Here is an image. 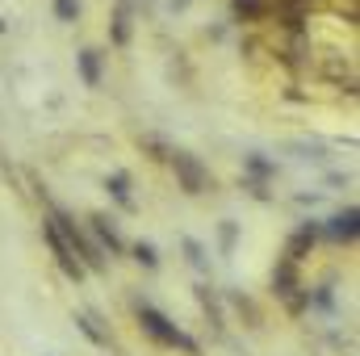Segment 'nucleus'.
<instances>
[{"label": "nucleus", "mask_w": 360, "mask_h": 356, "mask_svg": "<svg viewBox=\"0 0 360 356\" xmlns=\"http://www.w3.org/2000/svg\"><path fill=\"white\" fill-rule=\"evenodd\" d=\"M51 222H55V227H59V235L72 243V252L80 256V265L92 268V272H101V268H105V256H101V248L92 243L89 235H84V231H80V227H76V222L63 214V210H51Z\"/></svg>", "instance_id": "nucleus-2"}, {"label": "nucleus", "mask_w": 360, "mask_h": 356, "mask_svg": "<svg viewBox=\"0 0 360 356\" xmlns=\"http://www.w3.org/2000/svg\"><path fill=\"white\" fill-rule=\"evenodd\" d=\"M109 193H113L122 205H130V177H126V172H113V177H109Z\"/></svg>", "instance_id": "nucleus-10"}, {"label": "nucleus", "mask_w": 360, "mask_h": 356, "mask_svg": "<svg viewBox=\"0 0 360 356\" xmlns=\"http://www.w3.org/2000/svg\"><path fill=\"white\" fill-rule=\"evenodd\" d=\"M42 235H46V243H51V252H55V260H59V268H63V272H68L72 281H80V276H84V265H80V256L72 252V243H68V239L59 235V227H55L51 218L42 222Z\"/></svg>", "instance_id": "nucleus-4"}, {"label": "nucleus", "mask_w": 360, "mask_h": 356, "mask_svg": "<svg viewBox=\"0 0 360 356\" xmlns=\"http://www.w3.org/2000/svg\"><path fill=\"white\" fill-rule=\"evenodd\" d=\"M168 164H172V172H176V180H180L184 193H205L210 172H205V164H201L197 155H188V151H172Z\"/></svg>", "instance_id": "nucleus-3"}, {"label": "nucleus", "mask_w": 360, "mask_h": 356, "mask_svg": "<svg viewBox=\"0 0 360 356\" xmlns=\"http://www.w3.org/2000/svg\"><path fill=\"white\" fill-rule=\"evenodd\" d=\"M55 17L59 21H76L80 17V4L76 0H55Z\"/></svg>", "instance_id": "nucleus-11"}, {"label": "nucleus", "mask_w": 360, "mask_h": 356, "mask_svg": "<svg viewBox=\"0 0 360 356\" xmlns=\"http://www.w3.org/2000/svg\"><path fill=\"white\" fill-rule=\"evenodd\" d=\"M168 4H172V8H176V13H180V8H188V0H168Z\"/></svg>", "instance_id": "nucleus-15"}, {"label": "nucleus", "mask_w": 360, "mask_h": 356, "mask_svg": "<svg viewBox=\"0 0 360 356\" xmlns=\"http://www.w3.org/2000/svg\"><path fill=\"white\" fill-rule=\"evenodd\" d=\"M331 239H356V210H348V214H340L335 222H331Z\"/></svg>", "instance_id": "nucleus-7"}, {"label": "nucleus", "mask_w": 360, "mask_h": 356, "mask_svg": "<svg viewBox=\"0 0 360 356\" xmlns=\"http://www.w3.org/2000/svg\"><path fill=\"white\" fill-rule=\"evenodd\" d=\"M80 76H84L89 89L101 84V55H96V51H80Z\"/></svg>", "instance_id": "nucleus-6"}, {"label": "nucleus", "mask_w": 360, "mask_h": 356, "mask_svg": "<svg viewBox=\"0 0 360 356\" xmlns=\"http://www.w3.org/2000/svg\"><path fill=\"white\" fill-rule=\"evenodd\" d=\"M89 227L96 231V239H101V243H105V248H109L113 256H117V252L126 248V243H122V235H117V227H113V218H105V214H92Z\"/></svg>", "instance_id": "nucleus-5"}, {"label": "nucleus", "mask_w": 360, "mask_h": 356, "mask_svg": "<svg viewBox=\"0 0 360 356\" xmlns=\"http://www.w3.org/2000/svg\"><path fill=\"white\" fill-rule=\"evenodd\" d=\"M248 168H252L256 177H272V164H269V160H260V155H252V160H248Z\"/></svg>", "instance_id": "nucleus-14"}, {"label": "nucleus", "mask_w": 360, "mask_h": 356, "mask_svg": "<svg viewBox=\"0 0 360 356\" xmlns=\"http://www.w3.org/2000/svg\"><path fill=\"white\" fill-rule=\"evenodd\" d=\"M134 260H139V265H147V268L160 265V256H155V248H151V243H139V248H134Z\"/></svg>", "instance_id": "nucleus-12"}, {"label": "nucleus", "mask_w": 360, "mask_h": 356, "mask_svg": "<svg viewBox=\"0 0 360 356\" xmlns=\"http://www.w3.org/2000/svg\"><path fill=\"white\" fill-rule=\"evenodd\" d=\"M139 323H143V331H147L151 340H160L164 348H180V352H188V356L201 352L193 336H184L172 319H164V314H160L155 306H147V302H139Z\"/></svg>", "instance_id": "nucleus-1"}, {"label": "nucleus", "mask_w": 360, "mask_h": 356, "mask_svg": "<svg viewBox=\"0 0 360 356\" xmlns=\"http://www.w3.org/2000/svg\"><path fill=\"white\" fill-rule=\"evenodd\" d=\"M184 252H188V260L197 268H205V252H201V243H193V239H184Z\"/></svg>", "instance_id": "nucleus-13"}, {"label": "nucleus", "mask_w": 360, "mask_h": 356, "mask_svg": "<svg viewBox=\"0 0 360 356\" xmlns=\"http://www.w3.org/2000/svg\"><path fill=\"white\" fill-rule=\"evenodd\" d=\"M113 42H117V46H126V42H130V8H126V4L117 8V21H113Z\"/></svg>", "instance_id": "nucleus-9"}, {"label": "nucleus", "mask_w": 360, "mask_h": 356, "mask_svg": "<svg viewBox=\"0 0 360 356\" xmlns=\"http://www.w3.org/2000/svg\"><path fill=\"white\" fill-rule=\"evenodd\" d=\"M235 4V13L243 17V21H260V17H269V0H231Z\"/></svg>", "instance_id": "nucleus-8"}]
</instances>
